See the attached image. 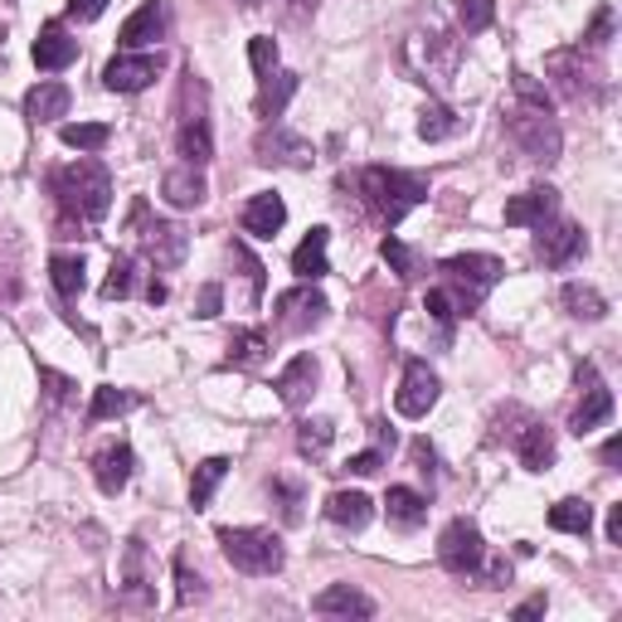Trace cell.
<instances>
[{
	"label": "cell",
	"mask_w": 622,
	"mask_h": 622,
	"mask_svg": "<svg viewBox=\"0 0 622 622\" xmlns=\"http://www.w3.org/2000/svg\"><path fill=\"white\" fill-rule=\"evenodd\" d=\"M54 195H58V205H64V229L74 225V219L78 225H98L112 209V175L102 161L84 156L54 175Z\"/></svg>",
	"instance_id": "1"
},
{
	"label": "cell",
	"mask_w": 622,
	"mask_h": 622,
	"mask_svg": "<svg viewBox=\"0 0 622 622\" xmlns=\"http://www.w3.org/2000/svg\"><path fill=\"white\" fill-rule=\"evenodd\" d=\"M360 199H365L384 225H399L408 209H418L428 199V175L399 171V166H370V171H360Z\"/></svg>",
	"instance_id": "2"
},
{
	"label": "cell",
	"mask_w": 622,
	"mask_h": 622,
	"mask_svg": "<svg viewBox=\"0 0 622 622\" xmlns=\"http://www.w3.org/2000/svg\"><path fill=\"white\" fill-rule=\"evenodd\" d=\"M501 258H491V253H452V258H443V287L452 292V302H457V312H477L481 302H487V292L501 283Z\"/></svg>",
	"instance_id": "3"
},
{
	"label": "cell",
	"mask_w": 622,
	"mask_h": 622,
	"mask_svg": "<svg viewBox=\"0 0 622 622\" xmlns=\"http://www.w3.org/2000/svg\"><path fill=\"white\" fill-rule=\"evenodd\" d=\"M219 545H225V559L243 574H277L283 569V539L273 531H258V525H225L219 531Z\"/></svg>",
	"instance_id": "4"
},
{
	"label": "cell",
	"mask_w": 622,
	"mask_h": 622,
	"mask_svg": "<svg viewBox=\"0 0 622 622\" xmlns=\"http://www.w3.org/2000/svg\"><path fill=\"white\" fill-rule=\"evenodd\" d=\"M511 137L521 142V151L539 166H549V161H559V146H565V137H559L555 117L539 112V108H515L511 112Z\"/></svg>",
	"instance_id": "5"
},
{
	"label": "cell",
	"mask_w": 622,
	"mask_h": 622,
	"mask_svg": "<svg viewBox=\"0 0 622 622\" xmlns=\"http://www.w3.org/2000/svg\"><path fill=\"white\" fill-rule=\"evenodd\" d=\"M438 559L448 574H481V559H487V545H481V531L472 521H448L438 535Z\"/></svg>",
	"instance_id": "6"
},
{
	"label": "cell",
	"mask_w": 622,
	"mask_h": 622,
	"mask_svg": "<svg viewBox=\"0 0 622 622\" xmlns=\"http://www.w3.org/2000/svg\"><path fill=\"white\" fill-rule=\"evenodd\" d=\"M132 225L142 229V249L146 258L156 268H181L185 263V249H190V239H185V229L181 225H166V219H146V205H137L132 209Z\"/></svg>",
	"instance_id": "7"
},
{
	"label": "cell",
	"mask_w": 622,
	"mask_h": 622,
	"mask_svg": "<svg viewBox=\"0 0 622 622\" xmlns=\"http://www.w3.org/2000/svg\"><path fill=\"white\" fill-rule=\"evenodd\" d=\"M608 418H613V390L603 384V374H598V365H589V360H583V365H579V408H574L569 428L583 438V433L603 428Z\"/></svg>",
	"instance_id": "8"
},
{
	"label": "cell",
	"mask_w": 622,
	"mask_h": 622,
	"mask_svg": "<svg viewBox=\"0 0 622 622\" xmlns=\"http://www.w3.org/2000/svg\"><path fill=\"white\" fill-rule=\"evenodd\" d=\"M253 156L263 161V166H292V171H307L312 161H316V151H312V142H302L297 132H287L283 122H273V127H263V132H258Z\"/></svg>",
	"instance_id": "9"
},
{
	"label": "cell",
	"mask_w": 622,
	"mask_h": 622,
	"mask_svg": "<svg viewBox=\"0 0 622 622\" xmlns=\"http://www.w3.org/2000/svg\"><path fill=\"white\" fill-rule=\"evenodd\" d=\"M326 312H331V302H326L312 283H302V287H292L277 297V326H283L287 336H302V331H312V326H321Z\"/></svg>",
	"instance_id": "10"
},
{
	"label": "cell",
	"mask_w": 622,
	"mask_h": 622,
	"mask_svg": "<svg viewBox=\"0 0 622 622\" xmlns=\"http://www.w3.org/2000/svg\"><path fill=\"white\" fill-rule=\"evenodd\" d=\"M161 78V54H117L108 68H102V84L112 92H142Z\"/></svg>",
	"instance_id": "11"
},
{
	"label": "cell",
	"mask_w": 622,
	"mask_h": 622,
	"mask_svg": "<svg viewBox=\"0 0 622 622\" xmlns=\"http://www.w3.org/2000/svg\"><path fill=\"white\" fill-rule=\"evenodd\" d=\"M394 404H399V414H404V418H424L428 408L438 404V374H433L424 360H408V365H404V384H399Z\"/></svg>",
	"instance_id": "12"
},
{
	"label": "cell",
	"mask_w": 622,
	"mask_h": 622,
	"mask_svg": "<svg viewBox=\"0 0 622 622\" xmlns=\"http://www.w3.org/2000/svg\"><path fill=\"white\" fill-rule=\"evenodd\" d=\"M535 229H539L535 233V258L545 268H565L569 258L583 249V229L569 225V219H559V225H549V219H545V225H535Z\"/></svg>",
	"instance_id": "13"
},
{
	"label": "cell",
	"mask_w": 622,
	"mask_h": 622,
	"mask_svg": "<svg viewBox=\"0 0 622 622\" xmlns=\"http://www.w3.org/2000/svg\"><path fill=\"white\" fill-rule=\"evenodd\" d=\"M555 205H559L555 185H531V190H521L515 199H506V225H515V229L545 225V219L555 215Z\"/></svg>",
	"instance_id": "14"
},
{
	"label": "cell",
	"mask_w": 622,
	"mask_h": 622,
	"mask_svg": "<svg viewBox=\"0 0 622 622\" xmlns=\"http://www.w3.org/2000/svg\"><path fill=\"white\" fill-rule=\"evenodd\" d=\"M166 25H171V10L161 6V0H146L137 15H127V25H122V44L127 50H142V44H156V40H166Z\"/></svg>",
	"instance_id": "15"
},
{
	"label": "cell",
	"mask_w": 622,
	"mask_h": 622,
	"mask_svg": "<svg viewBox=\"0 0 622 622\" xmlns=\"http://www.w3.org/2000/svg\"><path fill=\"white\" fill-rule=\"evenodd\" d=\"M283 225H287L283 195L263 190V195H253L249 205H243V229H249L253 239H277V229H283Z\"/></svg>",
	"instance_id": "16"
},
{
	"label": "cell",
	"mask_w": 622,
	"mask_h": 622,
	"mask_svg": "<svg viewBox=\"0 0 622 622\" xmlns=\"http://www.w3.org/2000/svg\"><path fill=\"white\" fill-rule=\"evenodd\" d=\"M74 58H78V40L64 25H44L40 30V40H34V64H40L44 74H58V68H68Z\"/></svg>",
	"instance_id": "17"
},
{
	"label": "cell",
	"mask_w": 622,
	"mask_h": 622,
	"mask_svg": "<svg viewBox=\"0 0 622 622\" xmlns=\"http://www.w3.org/2000/svg\"><path fill=\"white\" fill-rule=\"evenodd\" d=\"M312 608L321 618H374V598H365L360 589H350V583H331V589H321Z\"/></svg>",
	"instance_id": "18"
},
{
	"label": "cell",
	"mask_w": 622,
	"mask_h": 622,
	"mask_svg": "<svg viewBox=\"0 0 622 622\" xmlns=\"http://www.w3.org/2000/svg\"><path fill=\"white\" fill-rule=\"evenodd\" d=\"M515 457H521V467H531V472H545L549 462H555V438H549L545 424H535V418H525V428H515Z\"/></svg>",
	"instance_id": "19"
},
{
	"label": "cell",
	"mask_w": 622,
	"mask_h": 622,
	"mask_svg": "<svg viewBox=\"0 0 622 622\" xmlns=\"http://www.w3.org/2000/svg\"><path fill=\"white\" fill-rule=\"evenodd\" d=\"M132 472H137V452L127 448V443H117V448L98 452V462H92V477H98V487L108 491V496H117V491L132 481Z\"/></svg>",
	"instance_id": "20"
},
{
	"label": "cell",
	"mask_w": 622,
	"mask_h": 622,
	"mask_svg": "<svg viewBox=\"0 0 622 622\" xmlns=\"http://www.w3.org/2000/svg\"><path fill=\"white\" fill-rule=\"evenodd\" d=\"M161 195H166L175 209H195V205H205L209 185H205V175H199V166H175V171H166V181H161Z\"/></svg>",
	"instance_id": "21"
},
{
	"label": "cell",
	"mask_w": 622,
	"mask_h": 622,
	"mask_svg": "<svg viewBox=\"0 0 622 622\" xmlns=\"http://www.w3.org/2000/svg\"><path fill=\"white\" fill-rule=\"evenodd\" d=\"M292 92H297V74H287V68H273V74L263 78V88H258V117L263 122H277V117L287 112V102H292Z\"/></svg>",
	"instance_id": "22"
},
{
	"label": "cell",
	"mask_w": 622,
	"mask_h": 622,
	"mask_svg": "<svg viewBox=\"0 0 622 622\" xmlns=\"http://www.w3.org/2000/svg\"><path fill=\"white\" fill-rule=\"evenodd\" d=\"M312 390H316V360L312 356H297L283 374H277V399H283L287 408H302L312 399Z\"/></svg>",
	"instance_id": "23"
},
{
	"label": "cell",
	"mask_w": 622,
	"mask_h": 622,
	"mask_svg": "<svg viewBox=\"0 0 622 622\" xmlns=\"http://www.w3.org/2000/svg\"><path fill=\"white\" fill-rule=\"evenodd\" d=\"M370 515H374V506H370L365 491H336V496L326 501V521L340 525V531H365Z\"/></svg>",
	"instance_id": "24"
},
{
	"label": "cell",
	"mask_w": 622,
	"mask_h": 622,
	"mask_svg": "<svg viewBox=\"0 0 622 622\" xmlns=\"http://www.w3.org/2000/svg\"><path fill=\"white\" fill-rule=\"evenodd\" d=\"M68 102H74V92L50 78V84H40V88L25 92V117H30L34 127H44V122H54V117H64Z\"/></svg>",
	"instance_id": "25"
},
{
	"label": "cell",
	"mask_w": 622,
	"mask_h": 622,
	"mask_svg": "<svg viewBox=\"0 0 622 622\" xmlns=\"http://www.w3.org/2000/svg\"><path fill=\"white\" fill-rule=\"evenodd\" d=\"M326 243H331V229H312L307 239L297 243V253H292V273H297L302 283H316V277L331 273V268H326Z\"/></svg>",
	"instance_id": "26"
},
{
	"label": "cell",
	"mask_w": 622,
	"mask_h": 622,
	"mask_svg": "<svg viewBox=\"0 0 622 622\" xmlns=\"http://www.w3.org/2000/svg\"><path fill=\"white\" fill-rule=\"evenodd\" d=\"M122 593L132 598V603H151V574H146L142 539H127V549H122Z\"/></svg>",
	"instance_id": "27"
},
{
	"label": "cell",
	"mask_w": 622,
	"mask_h": 622,
	"mask_svg": "<svg viewBox=\"0 0 622 622\" xmlns=\"http://www.w3.org/2000/svg\"><path fill=\"white\" fill-rule=\"evenodd\" d=\"M559 302H565V312L574 316V321H603V316H608L603 292L589 287V283H565V292H559Z\"/></svg>",
	"instance_id": "28"
},
{
	"label": "cell",
	"mask_w": 622,
	"mask_h": 622,
	"mask_svg": "<svg viewBox=\"0 0 622 622\" xmlns=\"http://www.w3.org/2000/svg\"><path fill=\"white\" fill-rule=\"evenodd\" d=\"M225 477H229V457H205V462L195 467V477H190V506L205 511L209 501H215V491H219V481Z\"/></svg>",
	"instance_id": "29"
},
{
	"label": "cell",
	"mask_w": 622,
	"mask_h": 622,
	"mask_svg": "<svg viewBox=\"0 0 622 622\" xmlns=\"http://www.w3.org/2000/svg\"><path fill=\"white\" fill-rule=\"evenodd\" d=\"M384 506H390V521L404 525V531H414V525L428 521V496H418V491H408V487H390Z\"/></svg>",
	"instance_id": "30"
},
{
	"label": "cell",
	"mask_w": 622,
	"mask_h": 622,
	"mask_svg": "<svg viewBox=\"0 0 622 622\" xmlns=\"http://www.w3.org/2000/svg\"><path fill=\"white\" fill-rule=\"evenodd\" d=\"M84 273H88V268H84V253H54V258H50V277H54L58 297L74 302L78 292H84V283H88Z\"/></svg>",
	"instance_id": "31"
},
{
	"label": "cell",
	"mask_w": 622,
	"mask_h": 622,
	"mask_svg": "<svg viewBox=\"0 0 622 622\" xmlns=\"http://www.w3.org/2000/svg\"><path fill=\"white\" fill-rule=\"evenodd\" d=\"M181 156H185V166H205V161L215 156V137H209L205 117H185V127H181Z\"/></svg>",
	"instance_id": "32"
},
{
	"label": "cell",
	"mask_w": 622,
	"mask_h": 622,
	"mask_svg": "<svg viewBox=\"0 0 622 622\" xmlns=\"http://www.w3.org/2000/svg\"><path fill=\"white\" fill-rule=\"evenodd\" d=\"M549 525L565 531V535H589L593 531V506L579 496H569V501H559V506H549Z\"/></svg>",
	"instance_id": "33"
},
{
	"label": "cell",
	"mask_w": 622,
	"mask_h": 622,
	"mask_svg": "<svg viewBox=\"0 0 622 622\" xmlns=\"http://www.w3.org/2000/svg\"><path fill=\"white\" fill-rule=\"evenodd\" d=\"M549 74H559V92L565 98H583V88H589V78H583V50H565L549 58Z\"/></svg>",
	"instance_id": "34"
},
{
	"label": "cell",
	"mask_w": 622,
	"mask_h": 622,
	"mask_svg": "<svg viewBox=\"0 0 622 622\" xmlns=\"http://www.w3.org/2000/svg\"><path fill=\"white\" fill-rule=\"evenodd\" d=\"M263 356H268L263 331H233V336H229V365L258 370V365H263Z\"/></svg>",
	"instance_id": "35"
},
{
	"label": "cell",
	"mask_w": 622,
	"mask_h": 622,
	"mask_svg": "<svg viewBox=\"0 0 622 622\" xmlns=\"http://www.w3.org/2000/svg\"><path fill=\"white\" fill-rule=\"evenodd\" d=\"M142 404L132 390H117V384H102L98 394H92V424H102V418H122L132 414V408Z\"/></svg>",
	"instance_id": "36"
},
{
	"label": "cell",
	"mask_w": 622,
	"mask_h": 622,
	"mask_svg": "<svg viewBox=\"0 0 622 622\" xmlns=\"http://www.w3.org/2000/svg\"><path fill=\"white\" fill-rule=\"evenodd\" d=\"M452 132H457V112L448 102H428L424 117H418V137H424V142H448Z\"/></svg>",
	"instance_id": "37"
},
{
	"label": "cell",
	"mask_w": 622,
	"mask_h": 622,
	"mask_svg": "<svg viewBox=\"0 0 622 622\" xmlns=\"http://www.w3.org/2000/svg\"><path fill=\"white\" fill-rule=\"evenodd\" d=\"M331 438H336L331 418H302V424H297V448L307 457H321L326 448H331Z\"/></svg>",
	"instance_id": "38"
},
{
	"label": "cell",
	"mask_w": 622,
	"mask_h": 622,
	"mask_svg": "<svg viewBox=\"0 0 622 622\" xmlns=\"http://www.w3.org/2000/svg\"><path fill=\"white\" fill-rule=\"evenodd\" d=\"M132 287H137V263H132V258H112L108 283H102V297L122 302V297H132Z\"/></svg>",
	"instance_id": "39"
},
{
	"label": "cell",
	"mask_w": 622,
	"mask_h": 622,
	"mask_svg": "<svg viewBox=\"0 0 622 622\" xmlns=\"http://www.w3.org/2000/svg\"><path fill=\"white\" fill-rule=\"evenodd\" d=\"M108 137L112 132L102 122H68L64 127V142L74 151H102V146H108Z\"/></svg>",
	"instance_id": "40"
},
{
	"label": "cell",
	"mask_w": 622,
	"mask_h": 622,
	"mask_svg": "<svg viewBox=\"0 0 622 622\" xmlns=\"http://www.w3.org/2000/svg\"><path fill=\"white\" fill-rule=\"evenodd\" d=\"M457 20H462L467 34H481L496 20V0H457Z\"/></svg>",
	"instance_id": "41"
},
{
	"label": "cell",
	"mask_w": 622,
	"mask_h": 622,
	"mask_svg": "<svg viewBox=\"0 0 622 622\" xmlns=\"http://www.w3.org/2000/svg\"><path fill=\"white\" fill-rule=\"evenodd\" d=\"M380 253H384V263H390L394 273L404 277V283H408V277H418V258H414V249H408V243H399L394 233L380 243Z\"/></svg>",
	"instance_id": "42"
},
{
	"label": "cell",
	"mask_w": 622,
	"mask_h": 622,
	"mask_svg": "<svg viewBox=\"0 0 622 622\" xmlns=\"http://www.w3.org/2000/svg\"><path fill=\"white\" fill-rule=\"evenodd\" d=\"M249 64L258 78H268L277 68V40L273 34H258V40H249Z\"/></svg>",
	"instance_id": "43"
},
{
	"label": "cell",
	"mask_w": 622,
	"mask_h": 622,
	"mask_svg": "<svg viewBox=\"0 0 622 622\" xmlns=\"http://www.w3.org/2000/svg\"><path fill=\"white\" fill-rule=\"evenodd\" d=\"M175 583H181V589H175V603H181V608H190V603H199V598H205V579H199V574H190V565H185V559H175Z\"/></svg>",
	"instance_id": "44"
},
{
	"label": "cell",
	"mask_w": 622,
	"mask_h": 622,
	"mask_svg": "<svg viewBox=\"0 0 622 622\" xmlns=\"http://www.w3.org/2000/svg\"><path fill=\"white\" fill-rule=\"evenodd\" d=\"M424 312L433 316V321H443V326H452L457 316H462V312H457V302H452V292H448V287H433L428 297H424Z\"/></svg>",
	"instance_id": "45"
},
{
	"label": "cell",
	"mask_w": 622,
	"mask_h": 622,
	"mask_svg": "<svg viewBox=\"0 0 622 622\" xmlns=\"http://www.w3.org/2000/svg\"><path fill=\"white\" fill-rule=\"evenodd\" d=\"M273 491H277V501H283V515H287V521H302V487H297V481L277 477Z\"/></svg>",
	"instance_id": "46"
},
{
	"label": "cell",
	"mask_w": 622,
	"mask_h": 622,
	"mask_svg": "<svg viewBox=\"0 0 622 622\" xmlns=\"http://www.w3.org/2000/svg\"><path fill=\"white\" fill-rule=\"evenodd\" d=\"M515 92H521V102H525V108H539V112H549V92L539 88L531 74H515Z\"/></svg>",
	"instance_id": "47"
},
{
	"label": "cell",
	"mask_w": 622,
	"mask_h": 622,
	"mask_svg": "<svg viewBox=\"0 0 622 622\" xmlns=\"http://www.w3.org/2000/svg\"><path fill=\"white\" fill-rule=\"evenodd\" d=\"M608 30H613V10H598V15H593V25H589V34H583V44H579V50H603V44H608Z\"/></svg>",
	"instance_id": "48"
},
{
	"label": "cell",
	"mask_w": 622,
	"mask_h": 622,
	"mask_svg": "<svg viewBox=\"0 0 622 622\" xmlns=\"http://www.w3.org/2000/svg\"><path fill=\"white\" fill-rule=\"evenodd\" d=\"M233 258H239L243 263V273H249V283H253V297H263V263H258V258L243 249V243H233Z\"/></svg>",
	"instance_id": "49"
},
{
	"label": "cell",
	"mask_w": 622,
	"mask_h": 622,
	"mask_svg": "<svg viewBox=\"0 0 622 622\" xmlns=\"http://www.w3.org/2000/svg\"><path fill=\"white\" fill-rule=\"evenodd\" d=\"M384 467V452H360V457H350L346 462V472H356V477H374Z\"/></svg>",
	"instance_id": "50"
},
{
	"label": "cell",
	"mask_w": 622,
	"mask_h": 622,
	"mask_svg": "<svg viewBox=\"0 0 622 622\" xmlns=\"http://www.w3.org/2000/svg\"><path fill=\"white\" fill-rule=\"evenodd\" d=\"M108 10V0H68V15L74 20H98Z\"/></svg>",
	"instance_id": "51"
},
{
	"label": "cell",
	"mask_w": 622,
	"mask_h": 622,
	"mask_svg": "<svg viewBox=\"0 0 622 622\" xmlns=\"http://www.w3.org/2000/svg\"><path fill=\"white\" fill-rule=\"evenodd\" d=\"M414 462H418V472H424V477H433V462H438V452H433L428 438H414Z\"/></svg>",
	"instance_id": "52"
},
{
	"label": "cell",
	"mask_w": 622,
	"mask_h": 622,
	"mask_svg": "<svg viewBox=\"0 0 622 622\" xmlns=\"http://www.w3.org/2000/svg\"><path fill=\"white\" fill-rule=\"evenodd\" d=\"M219 302H225V292L209 283L205 292H199V316H219Z\"/></svg>",
	"instance_id": "53"
},
{
	"label": "cell",
	"mask_w": 622,
	"mask_h": 622,
	"mask_svg": "<svg viewBox=\"0 0 622 622\" xmlns=\"http://www.w3.org/2000/svg\"><path fill=\"white\" fill-rule=\"evenodd\" d=\"M545 593H535V598H525V603L521 608H515V622H531V618H539V613H545Z\"/></svg>",
	"instance_id": "54"
},
{
	"label": "cell",
	"mask_w": 622,
	"mask_h": 622,
	"mask_svg": "<svg viewBox=\"0 0 622 622\" xmlns=\"http://www.w3.org/2000/svg\"><path fill=\"white\" fill-rule=\"evenodd\" d=\"M40 380L50 384V399H68V390H74V384H68L64 374H54V370H40Z\"/></svg>",
	"instance_id": "55"
},
{
	"label": "cell",
	"mask_w": 622,
	"mask_h": 622,
	"mask_svg": "<svg viewBox=\"0 0 622 622\" xmlns=\"http://www.w3.org/2000/svg\"><path fill=\"white\" fill-rule=\"evenodd\" d=\"M608 545H622V506H608Z\"/></svg>",
	"instance_id": "56"
},
{
	"label": "cell",
	"mask_w": 622,
	"mask_h": 622,
	"mask_svg": "<svg viewBox=\"0 0 622 622\" xmlns=\"http://www.w3.org/2000/svg\"><path fill=\"white\" fill-rule=\"evenodd\" d=\"M618 452H622V438H608V443H603V462L613 467V462H618Z\"/></svg>",
	"instance_id": "57"
},
{
	"label": "cell",
	"mask_w": 622,
	"mask_h": 622,
	"mask_svg": "<svg viewBox=\"0 0 622 622\" xmlns=\"http://www.w3.org/2000/svg\"><path fill=\"white\" fill-rule=\"evenodd\" d=\"M307 6H316V0H302V10H307Z\"/></svg>",
	"instance_id": "58"
}]
</instances>
